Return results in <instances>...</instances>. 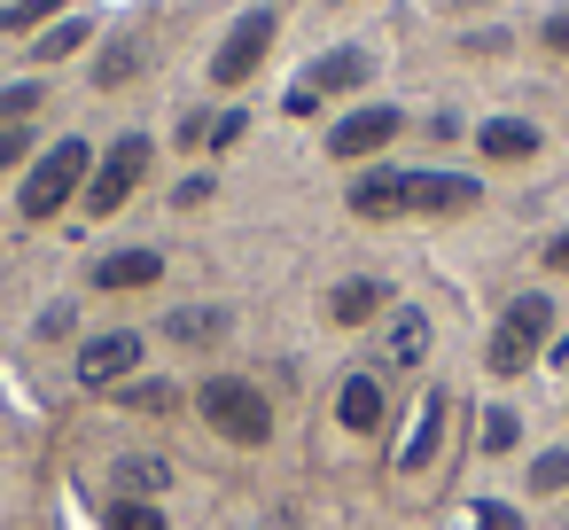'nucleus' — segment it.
I'll use <instances>...</instances> for the list:
<instances>
[{
	"mask_svg": "<svg viewBox=\"0 0 569 530\" xmlns=\"http://www.w3.org/2000/svg\"><path fill=\"white\" fill-rule=\"evenodd\" d=\"M79 188H87V141L71 133V141H56V149L32 164V180H24V196H17V203H24V219H56Z\"/></svg>",
	"mask_w": 569,
	"mask_h": 530,
	"instance_id": "1",
	"label": "nucleus"
},
{
	"mask_svg": "<svg viewBox=\"0 0 569 530\" xmlns=\"http://www.w3.org/2000/svg\"><path fill=\"white\" fill-rule=\"evenodd\" d=\"M203 421L227 437V444H266L273 437V406L250 390V382H203Z\"/></svg>",
	"mask_w": 569,
	"mask_h": 530,
	"instance_id": "2",
	"label": "nucleus"
},
{
	"mask_svg": "<svg viewBox=\"0 0 569 530\" xmlns=\"http://www.w3.org/2000/svg\"><path fill=\"white\" fill-rule=\"evenodd\" d=\"M141 172H149V133H126V141L94 164V180H87V211H94V219H110V211L133 196V180H141Z\"/></svg>",
	"mask_w": 569,
	"mask_h": 530,
	"instance_id": "3",
	"label": "nucleus"
},
{
	"mask_svg": "<svg viewBox=\"0 0 569 530\" xmlns=\"http://www.w3.org/2000/svg\"><path fill=\"white\" fill-rule=\"evenodd\" d=\"M266 48H273V9H250L227 40H219V56H211V79L219 87H242L258 63H266Z\"/></svg>",
	"mask_w": 569,
	"mask_h": 530,
	"instance_id": "4",
	"label": "nucleus"
},
{
	"mask_svg": "<svg viewBox=\"0 0 569 530\" xmlns=\"http://www.w3.org/2000/svg\"><path fill=\"white\" fill-rule=\"evenodd\" d=\"M390 133H398V110L382 102V110H351V118L328 133V149H336V157H375Z\"/></svg>",
	"mask_w": 569,
	"mask_h": 530,
	"instance_id": "5",
	"label": "nucleus"
},
{
	"mask_svg": "<svg viewBox=\"0 0 569 530\" xmlns=\"http://www.w3.org/2000/svg\"><path fill=\"white\" fill-rule=\"evenodd\" d=\"M476 203V180L460 172H406V211H468Z\"/></svg>",
	"mask_w": 569,
	"mask_h": 530,
	"instance_id": "6",
	"label": "nucleus"
},
{
	"mask_svg": "<svg viewBox=\"0 0 569 530\" xmlns=\"http://www.w3.org/2000/svg\"><path fill=\"white\" fill-rule=\"evenodd\" d=\"M141 367V336H94L87 351H79V382H118V374H133Z\"/></svg>",
	"mask_w": 569,
	"mask_h": 530,
	"instance_id": "7",
	"label": "nucleus"
},
{
	"mask_svg": "<svg viewBox=\"0 0 569 530\" xmlns=\"http://www.w3.org/2000/svg\"><path fill=\"white\" fill-rule=\"evenodd\" d=\"M351 211L359 219H398L406 211V172H359L351 180Z\"/></svg>",
	"mask_w": 569,
	"mask_h": 530,
	"instance_id": "8",
	"label": "nucleus"
},
{
	"mask_svg": "<svg viewBox=\"0 0 569 530\" xmlns=\"http://www.w3.org/2000/svg\"><path fill=\"white\" fill-rule=\"evenodd\" d=\"M437 437H445V390H429V398H421V421H413V437L398 444V468H406V476H413V468H429V460H437Z\"/></svg>",
	"mask_w": 569,
	"mask_h": 530,
	"instance_id": "9",
	"label": "nucleus"
},
{
	"mask_svg": "<svg viewBox=\"0 0 569 530\" xmlns=\"http://www.w3.org/2000/svg\"><path fill=\"white\" fill-rule=\"evenodd\" d=\"M164 273V258L157 250H118V258H102L94 266V289H149Z\"/></svg>",
	"mask_w": 569,
	"mask_h": 530,
	"instance_id": "10",
	"label": "nucleus"
},
{
	"mask_svg": "<svg viewBox=\"0 0 569 530\" xmlns=\"http://www.w3.org/2000/svg\"><path fill=\"white\" fill-rule=\"evenodd\" d=\"M476 141H483V157H499V164H522V157H538V126H522V118H491Z\"/></svg>",
	"mask_w": 569,
	"mask_h": 530,
	"instance_id": "11",
	"label": "nucleus"
},
{
	"mask_svg": "<svg viewBox=\"0 0 569 530\" xmlns=\"http://www.w3.org/2000/svg\"><path fill=\"white\" fill-rule=\"evenodd\" d=\"M336 413H343V429H382V382L375 374H351L343 398H336Z\"/></svg>",
	"mask_w": 569,
	"mask_h": 530,
	"instance_id": "12",
	"label": "nucleus"
},
{
	"mask_svg": "<svg viewBox=\"0 0 569 530\" xmlns=\"http://www.w3.org/2000/svg\"><path fill=\"white\" fill-rule=\"evenodd\" d=\"M530 351H538V336H530V328H515V320H499V336H491V374H499V382H515V374L530 367Z\"/></svg>",
	"mask_w": 569,
	"mask_h": 530,
	"instance_id": "13",
	"label": "nucleus"
},
{
	"mask_svg": "<svg viewBox=\"0 0 569 530\" xmlns=\"http://www.w3.org/2000/svg\"><path fill=\"white\" fill-rule=\"evenodd\" d=\"M359 79H367V56H359V48H336V56L312 63V94H343V87H359Z\"/></svg>",
	"mask_w": 569,
	"mask_h": 530,
	"instance_id": "14",
	"label": "nucleus"
},
{
	"mask_svg": "<svg viewBox=\"0 0 569 530\" xmlns=\"http://www.w3.org/2000/svg\"><path fill=\"white\" fill-rule=\"evenodd\" d=\"M421 351H429V320L421 312H398L390 320V343H382V367H413Z\"/></svg>",
	"mask_w": 569,
	"mask_h": 530,
	"instance_id": "15",
	"label": "nucleus"
},
{
	"mask_svg": "<svg viewBox=\"0 0 569 530\" xmlns=\"http://www.w3.org/2000/svg\"><path fill=\"white\" fill-rule=\"evenodd\" d=\"M328 312H336L343 328H359V320H375V312H382V289H375V281H343V289L328 297Z\"/></svg>",
	"mask_w": 569,
	"mask_h": 530,
	"instance_id": "16",
	"label": "nucleus"
},
{
	"mask_svg": "<svg viewBox=\"0 0 569 530\" xmlns=\"http://www.w3.org/2000/svg\"><path fill=\"white\" fill-rule=\"evenodd\" d=\"M63 9V0H9V9H0V32H32V24H48Z\"/></svg>",
	"mask_w": 569,
	"mask_h": 530,
	"instance_id": "17",
	"label": "nucleus"
},
{
	"mask_svg": "<svg viewBox=\"0 0 569 530\" xmlns=\"http://www.w3.org/2000/svg\"><path fill=\"white\" fill-rule=\"evenodd\" d=\"M164 476H172L164 460H118V491H126V499H133V491H157Z\"/></svg>",
	"mask_w": 569,
	"mask_h": 530,
	"instance_id": "18",
	"label": "nucleus"
},
{
	"mask_svg": "<svg viewBox=\"0 0 569 530\" xmlns=\"http://www.w3.org/2000/svg\"><path fill=\"white\" fill-rule=\"evenodd\" d=\"M87 32H94V24H87V17H71V24H56V32H40V56L56 63V56H71V48H87Z\"/></svg>",
	"mask_w": 569,
	"mask_h": 530,
	"instance_id": "19",
	"label": "nucleus"
},
{
	"mask_svg": "<svg viewBox=\"0 0 569 530\" xmlns=\"http://www.w3.org/2000/svg\"><path fill=\"white\" fill-rule=\"evenodd\" d=\"M561 483H569V444H561V452H538V460H530V491H561Z\"/></svg>",
	"mask_w": 569,
	"mask_h": 530,
	"instance_id": "20",
	"label": "nucleus"
},
{
	"mask_svg": "<svg viewBox=\"0 0 569 530\" xmlns=\"http://www.w3.org/2000/svg\"><path fill=\"white\" fill-rule=\"evenodd\" d=\"M110 530H164V514H157L149 499H118V507H110Z\"/></svg>",
	"mask_w": 569,
	"mask_h": 530,
	"instance_id": "21",
	"label": "nucleus"
},
{
	"mask_svg": "<svg viewBox=\"0 0 569 530\" xmlns=\"http://www.w3.org/2000/svg\"><path fill=\"white\" fill-rule=\"evenodd\" d=\"M172 336H180V343H211V336H219V312H196V304H188V312H172Z\"/></svg>",
	"mask_w": 569,
	"mask_h": 530,
	"instance_id": "22",
	"label": "nucleus"
},
{
	"mask_svg": "<svg viewBox=\"0 0 569 530\" xmlns=\"http://www.w3.org/2000/svg\"><path fill=\"white\" fill-rule=\"evenodd\" d=\"M40 110V87H0V126H24Z\"/></svg>",
	"mask_w": 569,
	"mask_h": 530,
	"instance_id": "23",
	"label": "nucleus"
},
{
	"mask_svg": "<svg viewBox=\"0 0 569 530\" xmlns=\"http://www.w3.org/2000/svg\"><path fill=\"white\" fill-rule=\"evenodd\" d=\"M515 437H522V429H515V413H507V406H491V413H483V452H507Z\"/></svg>",
	"mask_w": 569,
	"mask_h": 530,
	"instance_id": "24",
	"label": "nucleus"
},
{
	"mask_svg": "<svg viewBox=\"0 0 569 530\" xmlns=\"http://www.w3.org/2000/svg\"><path fill=\"white\" fill-rule=\"evenodd\" d=\"M242 133H250V118H242V110H227V118H219V126H211V133H203V141H211V149H234V141H242Z\"/></svg>",
	"mask_w": 569,
	"mask_h": 530,
	"instance_id": "25",
	"label": "nucleus"
},
{
	"mask_svg": "<svg viewBox=\"0 0 569 530\" xmlns=\"http://www.w3.org/2000/svg\"><path fill=\"white\" fill-rule=\"evenodd\" d=\"M24 149H32V133H17V126H0V172H9V164H17Z\"/></svg>",
	"mask_w": 569,
	"mask_h": 530,
	"instance_id": "26",
	"label": "nucleus"
},
{
	"mask_svg": "<svg viewBox=\"0 0 569 530\" xmlns=\"http://www.w3.org/2000/svg\"><path fill=\"white\" fill-rule=\"evenodd\" d=\"M476 530H522V514H515V507H483Z\"/></svg>",
	"mask_w": 569,
	"mask_h": 530,
	"instance_id": "27",
	"label": "nucleus"
},
{
	"mask_svg": "<svg viewBox=\"0 0 569 530\" xmlns=\"http://www.w3.org/2000/svg\"><path fill=\"white\" fill-rule=\"evenodd\" d=\"M203 196H211V180H203V172H196V180H180V188H172V203H188V211H196V203H203Z\"/></svg>",
	"mask_w": 569,
	"mask_h": 530,
	"instance_id": "28",
	"label": "nucleus"
},
{
	"mask_svg": "<svg viewBox=\"0 0 569 530\" xmlns=\"http://www.w3.org/2000/svg\"><path fill=\"white\" fill-rule=\"evenodd\" d=\"M546 48H553V56H569V9H561V17H546Z\"/></svg>",
	"mask_w": 569,
	"mask_h": 530,
	"instance_id": "29",
	"label": "nucleus"
},
{
	"mask_svg": "<svg viewBox=\"0 0 569 530\" xmlns=\"http://www.w3.org/2000/svg\"><path fill=\"white\" fill-rule=\"evenodd\" d=\"M546 266H553V273H569V234H553V242H546Z\"/></svg>",
	"mask_w": 569,
	"mask_h": 530,
	"instance_id": "30",
	"label": "nucleus"
},
{
	"mask_svg": "<svg viewBox=\"0 0 569 530\" xmlns=\"http://www.w3.org/2000/svg\"><path fill=\"white\" fill-rule=\"evenodd\" d=\"M452 9H483V0H452Z\"/></svg>",
	"mask_w": 569,
	"mask_h": 530,
	"instance_id": "31",
	"label": "nucleus"
}]
</instances>
